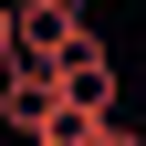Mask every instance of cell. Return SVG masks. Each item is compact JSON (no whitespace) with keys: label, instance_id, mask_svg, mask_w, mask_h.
Returning <instances> with one entry per match:
<instances>
[{"label":"cell","instance_id":"cell-1","mask_svg":"<svg viewBox=\"0 0 146 146\" xmlns=\"http://www.w3.org/2000/svg\"><path fill=\"white\" fill-rule=\"evenodd\" d=\"M52 104H63V73L11 52V63H0V125H11V136H42V125H52Z\"/></svg>","mask_w":146,"mask_h":146},{"label":"cell","instance_id":"cell-2","mask_svg":"<svg viewBox=\"0 0 146 146\" xmlns=\"http://www.w3.org/2000/svg\"><path fill=\"white\" fill-rule=\"evenodd\" d=\"M84 31V0H11V52L21 63H63Z\"/></svg>","mask_w":146,"mask_h":146},{"label":"cell","instance_id":"cell-3","mask_svg":"<svg viewBox=\"0 0 146 146\" xmlns=\"http://www.w3.org/2000/svg\"><path fill=\"white\" fill-rule=\"evenodd\" d=\"M52 73H63V94H73V104H94V115H115V52L94 42V21L73 31V52H63Z\"/></svg>","mask_w":146,"mask_h":146},{"label":"cell","instance_id":"cell-4","mask_svg":"<svg viewBox=\"0 0 146 146\" xmlns=\"http://www.w3.org/2000/svg\"><path fill=\"white\" fill-rule=\"evenodd\" d=\"M94 146H146V136H136V125H104V136H94Z\"/></svg>","mask_w":146,"mask_h":146},{"label":"cell","instance_id":"cell-5","mask_svg":"<svg viewBox=\"0 0 146 146\" xmlns=\"http://www.w3.org/2000/svg\"><path fill=\"white\" fill-rule=\"evenodd\" d=\"M0 63H11V0H0Z\"/></svg>","mask_w":146,"mask_h":146},{"label":"cell","instance_id":"cell-6","mask_svg":"<svg viewBox=\"0 0 146 146\" xmlns=\"http://www.w3.org/2000/svg\"><path fill=\"white\" fill-rule=\"evenodd\" d=\"M84 11H94V0H84Z\"/></svg>","mask_w":146,"mask_h":146}]
</instances>
